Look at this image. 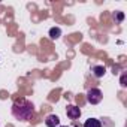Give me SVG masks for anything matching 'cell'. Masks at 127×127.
<instances>
[{
	"label": "cell",
	"instance_id": "cell-10",
	"mask_svg": "<svg viewBox=\"0 0 127 127\" xmlns=\"http://www.w3.org/2000/svg\"><path fill=\"white\" fill-rule=\"evenodd\" d=\"M58 127H67V126H58Z\"/></svg>",
	"mask_w": 127,
	"mask_h": 127
},
{
	"label": "cell",
	"instance_id": "cell-8",
	"mask_svg": "<svg viewBox=\"0 0 127 127\" xmlns=\"http://www.w3.org/2000/svg\"><path fill=\"white\" fill-rule=\"evenodd\" d=\"M114 20H115L117 23H121V21L124 20V14H123V12H115V14H114Z\"/></svg>",
	"mask_w": 127,
	"mask_h": 127
},
{
	"label": "cell",
	"instance_id": "cell-5",
	"mask_svg": "<svg viewBox=\"0 0 127 127\" xmlns=\"http://www.w3.org/2000/svg\"><path fill=\"white\" fill-rule=\"evenodd\" d=\"M105 73H106L105 66H94V67H93V75H94L96 78H102Z\"/></svg>",
	"mask_w": 127,
	"mask_h": 127
},
{
	"label": "cell",
	"instance_id": "cell-7",
	"mask_svg": "<svg viewBox=\"0 0 127 127\" xmlns=\"http://www.w3.org/2000/svg\"><path fill=\"white\" fill-rule=\"evenodd\" d=\"M61 36V29L60 27H52V29H49V37L51 39H58Z\"/></svg>",
	"mask_w": 127,
	"mask_h": 127
},
{
	"label": "cell",
	"instance_id": "cell-6",
	"mask_svg": "<svg viewBox=\"0 0 127 127\" xmlns=\"http://www.w3.org/2000/svg\"><path fill=\"white\" fill-rule=\"evenodd\" d=\"M84 127H102V123L97 118H88L84 123Z\"/></svg>",
	"mask_w": 127,
	"mask_h": 127
},
{
	"label": "cell",
	"instance_id": "cell-4",
	"mask_svg": "<svg viewBox=\"0 0 127 127\" xmlns=\"http://www.w3.org/2000/svg\"><path fill=\"white\" fill-rule=\"evenodd\" d=\"M45 124H46V127H58L60 126V118L57 115L51 114L45 118Z\"/></svg>",
	"mask_w": 127,
	"mask_h": 127
},
{
	"label": "cell",
	"instance_id": "cell-3",
	"mask_svg": "<svg viewBox=\"0 0 127 127\" xmlns=\"http://www.w3.org/2000/svg\"><path fill=\"white\" fill-rule=\"evenodd\" d=\"M66 115H67L70 120H78V118L81 117V109H79V106H76V105H67V108H66Z\"/></svg>",
	"mask_w": 127,
	"mask_h": 127
},
{
	"label": "cell",
	"instance_id": "cell-9",
	"mask_svg": "<svg viewBox=\"0 0 127 127\" xmlns=\"http://www.w3.org/2000/svg\"><path fill=\"white\" fill-rule=\"evenodd\" d=\"M126 81H127V73H123V76H121V81H120V84H121V87L124 88L127 84H126Z\"/></svg>",
	"mask_w": 127,
	"mask_h": 127
},
{
	"label": "cell",
	"instance_id": "cell-2",
	"mask_svg": "<svg viewBox=\"0 0 127 127\" xmlns=\"http://www.w3.org/2000/svg\"><path fill=\"white\" fill-rule=\"evenodd\" d=\"M102 99H103V94H102V91H100L99 88H90V90L87 91V102H88V103L97 105V103L102 102Z\"/></svg>",
	"mask_w": 127,
	"mask_h": 127
},
{
	"label": "cell",
	"instance_id": "cell-1",
	"mask_svg": "<svg viewBox=\"0 0 127 127\" xmlns=\"http://www.w3.org/2000/svg\"><path fill=\"white\" fill-rule=\"evenodd\" d=\"M12 115L20 121H30L34 117V106L27 99H17L12 105Z\"/></svg>",
	"mask_w": 127,
	"mask_h": 127
}]
</instances>
